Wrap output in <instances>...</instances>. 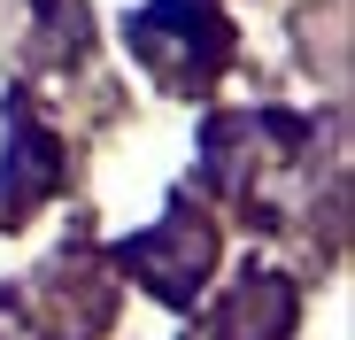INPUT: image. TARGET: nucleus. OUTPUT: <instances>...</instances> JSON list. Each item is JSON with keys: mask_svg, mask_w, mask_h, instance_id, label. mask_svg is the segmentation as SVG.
Segmentation results:
<instances>
[{"mask_svg": "<svg viewBox=\"0 0 355 340\" xmlns=\"http://www.w3.org/2000/svg\"><path fill=\"white\" fill-rule=\"evenodd\" d=\"M132 46L147 54V70L162 85H209L232 62V24L209 8V0H155V8L132 24Z\"/></svg>", "mask_w": 355, "mask_h": 340, "instance_id": "1", "label": "nucleus"}, {"mask_svg": "<svg viewBox=\"0 0 355 340\" xmlns=\"http://www.w3.org/2000/svg\"><path fill=\"white\" fill-rule=\"evenodd\" d=\"M209 263H216V232H209V216H193L186 201H178L155 232H139L124 248V271L139 278L147 294H162V302H193V287L209 278Z\"/></svg>", "mask_w": 355, "mask_h": 340, "instance_id": "2", "label": "nucleus"}, {"mask_svg": "<svg viewBox=\"0 0 355 340\" xmlns=\"http://www.w3.org/2000/svg\"><path fill=\"white\" fill-rule=\"evenodd\" d=\"M293 332V287L278 271H255L240 294H232L201 332H186V340H286Z\"/></svg>", "mask_w": 355, "mask_h": 340, "instance_id": "3", "label": "nucleus"}, {"mask_svg": "<svg viewBox=\"0 0 355 340\" xmlns=\"http://www.w3.org/2000/svg\"><path fill=\"white\" fill-rule=\"evenodd\" d=\"M62 178V147L54 132H39L24 108H16V132H8V162H0V224H24L31 201Z\"/></svg>", "mask_w": 355, "mask_h": 340, "instance_id": "4", "label": "nucleus"}, {"mask_svg": "<svg viewBox=\"0 0 355 340\" xmlns=\"http://www.w3.org/2000/svg\"><path fill=\"white\" fill-rule=\"evenodd\" d=\"M8 325H16V302H8V294H0V340H8Z\"/></svg>", "mask_w": 355, "mask_h": 340, "instance_id": "5", "label": "nucleus"}]
</instances>
